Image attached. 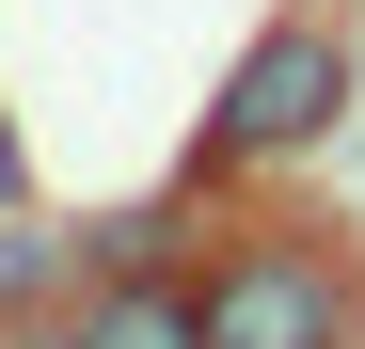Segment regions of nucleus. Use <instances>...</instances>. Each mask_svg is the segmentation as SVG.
I'll use <instances>...</instances> for the list:
<instances>
[{
  "label": "nucleus",
  "instance_id": "nucleus-1",
  "mask_svg": "<svg viewBox=\"0 0 365 349\" xmlns=\"http://www.w3.org/2000/svg\"><path fill=\"white\" fill-rule=\"evenodd\" d=\"M191 333L207 349H365V254L334 222H255L191 270Z\"/></svg>",
  "mask_w": 365,
  "mask_h": 349
},
{
  "label": "nucleus",
  "instance_id": "nucleus-2",
  "mask_svg": "<svg viewBox=\"0 0 365 349\" xmlns=\"http://www.w3.org/2000/svg\"><path fill=\"white\" fill-rule=\"evenodd\" d=\"M349 80H365V64H349V32H334V16H270V32L222 64L191 174H270V159H318V143L349 127Z\"/></svg>",
  "mask_w": 365,
  "mask_h": 349
},
{
  "label": "nucleus",
  "instance_id": "nucleus-3",
  "mask_svg": "<svg viewBox=\"0 0 365 349\" xmlns=\"http://www.w3.org/2000/svg\"><path fill=\"white\" fill-rule=\"evenodd\" d=\"M48 349H207L191 333V270H175V254H111L96 286L48 302Z\"/></svg>",
  "mask_w": 365,
  "mask_h": 349
},
{
  "label": "nucleus",
  "instance_id": "nucleus-4",
  "mask_svg": "<svg viewBox=\"0 0 365 349\" xmlns=\"http://www.w3.org/2000/svg\"><path fill=\"white\" fill-rule=\"evenodd\" d=\"M64 286H80V239H48L32 207H0V318H48Z\"/></svg>",
  "mask_w": 365,
  "mask_h": 349
},
{
  "label": "nucleus",
  "instance_id": "nucleus-5",
  "mask_svg": "<svg viewBox=\"0 0 365 349\" xmlns=\"http://www.w3.org/2000/svg\"><path fill=\"white\" fill-rule=\"evenodd\" d=\"M0 207H32V127L0 111Z\"/></svg>",
  "mask_w": 365,
  "mask_h": 349
}]
</instances>
